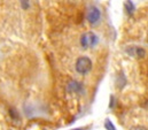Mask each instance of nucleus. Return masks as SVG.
I'll list each match as a JSON object with an SVG mask.
<instances>
[{"label":"nucleus","instance_id":"f257e3e1","mask_svg":"<svg viewBox=\"0 0 148 130\" xmlns=\"http://www.w3.org/2000/svg\"><path fill=\"white\" fill-rule=\"evenodd\" d=\"M76 71L80 75H86L92 69V60L88 57H79L76 60Z\"/></svg>","mask_w":148,"mask_h":130},{"label":"nucleus","instance_id":"f03ea898","mask_svg":"<svg viewBox=\"0 0 148 130\" xmlns=\"http://www.w3.org/2000/svg\"><path fill=\"white\" fill-rule=\"evenodd\" d=\"M98 43V37L97 35L93 32H86L84 33L80 38V45L84 47V48H87V47H93L95 46Z\"/></svg>","mask_w":148,"mask_h":130},{"label":"nucleus","instance_id":"7ed1b4c3","mask_svg":"<svg viewBox=\"0 0 148 130\" xmlns=\"http://www.w3.org/2000/svg\"><path fill=\"white\" fill-rule=\"evenodd\" d=\"M100 16H101V13H100V9L97 8V7H91L90 10L87 12V20L90 23L92 24H95L98 23V21L100 20Z\"/></svg>","mask_w":148,"mask_h":130},{"label":"nucleus","instance_id":"20e7f679","mask_svg":"<svg viewBox=\"0 0 148 130\" xmlns=\"http://www.w3.org/2000/svg\"><path fill=\"white\" fill-rule=\"evenodd\" d=\"M69 90L73 91V92H78V91L82 90V86H80V84H78L77 82H71V83L69 84Z\"/></svg>","mask_w":148,"mask_h":130},{"label":"nucleus","instance_id":"39448f33","mask_svg":"<svg viewBox=\"0 0 148 130\" xmlns=\"http://www.w3.org/2000/svg\"><path fill=\"white\" fill-rule=\"evenodd\" d=\"M106 128H107L108 130H116L115 129V127H114V124L111 123L109 120H107V121H106Z\"/></svg>","mask_w":148,"mask_h":130},{"label":"nucleus","instance_id":"423d86ee","mask_svg":"<svg viewBox=\"0 0 148 130\" xmlns=\"http://www.w3.org/2000/svg\"><path fill=\"white\" fill-rule=\"evenodd\" d=\"M130 130H147V129L144 128V127H133V128H131Z\"/></svg>","mask_w":148,"mask_h":130},{"label":"nucleus","instance_id":"0eeeda50","mask_svg":"<svg viewBox=\"0 0 148 130\" xmlns=\"http://www.w3.org/2000/svg\"><path fill=\"white\" fill-rule=\"evenodd\" d=\"M76 130H82V129H76Z\"/></svg>","mask_w":148,"mask_h":130}]
</instances>
